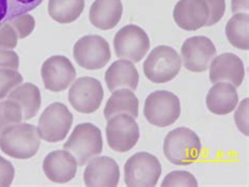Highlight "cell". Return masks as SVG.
Segmentation results:
<instances>
[{
    "label": "cell",
    "instance_id": "cell-1",
    "mask_svg": "<svg viewBox=\"0 0 249 187\" xmlns=\"http://www.w3.org/2000/svg\"><path fill=\"white\" fill-rule=\"evenodd\" d=\"M40 139L36 126L20 122L6 127L0 135V150L11 158L30 159L40 147Z\"/></svg>",
    "mask_w": 249,
    "mask_h": 187
},
{
    "label": "cell",
    "instance_id": "cell-2",
    "mask_svg": "<svg viewBox=\"0 0 249 187\" xmlns=\"http://www.w3.org/2000/svg\"><path fill=\"white\" fill-rule=\"evenodd\" d=\"M201 140L188 127H178L169 132L163 143V153L170 163L175 165H191L200 158Z\"/></svg>",
    "mask_w": 249,
    "mask_h": 187
},
{
    "label": "cell",
    "instance_id": "cell-3",
    "mask_svg": "<svg viewBox=\"0 0 249 187\" xmlns=\"http://www.w3.org/2000/svg\"><path fill=\"white\" fill-rule=\"evenodd\" d=\"M63 148L73 154L78 165L83 166L102 153L103 140L101 131L91 123L78 124L67 143L63 144Z\"/></svg>",
    "mask_w": 249,
    "mask_h": 187
},
{
    "label": "cell",
    "instance_id": "cell-4",
    "mask_svg": "<svg viewBox=\"0 0 249 187\" xmlns=\"http://www.w3.org/2000/svg\"><path fill=\"white\" fill-rule=\"evenodd\" d=\"M161 173L158 158L149 153H137L124 165V182L128 187H154Z\"/></svg>",
    "mask_w": 249,
    "mask_h": 187
},
{
    "label": "cell",
    "instance_id": "cell-5",
    "mask_svg": "<svg viewBox=\"0 0 249 187\" xmlns=\"http://www.w3.org/2000/svg\"><path fill=\"white\" fill-rule=\"evenodd\" d=\"M180 69L181 58L179 54L175 49L167 46L155 48L143 64L146 78L159 85L175 79Z\"/></svg>",
    "mask_w": 249,
    "mask_h": 187
},
{
    "label": "cell",
    "instance_id": "cell-6",
    "mask_svg": "<svg viewBox=\"0 0 249 187\" xmlns=\"http://www.w3.org/2000/svg\"><path fill=\"white\" fill-rule=\"evenodd\" d=\"M181 114L180 100L174 93L156 91L148 95L144 104V116L150 124L166 127L174 124Z\"/></svg>",
    "mask_w": 249,
    "mask_h": 187
},
{
    "label": "cell",
    "instance_id": "cell-7",
    "mask_svg": "<svg viewBox=\"0 0 249 187\" xmlns=\"http://www.w3.org/2000/svg\"><path fill=\"white\" fill-rule=\"evenodd\" d=\"M71 125L73 114L63 103L54 102L44 109L39 118V136L44 141L56 143L67 138Z\"/></svg>",
    "mask_w": 249,
    "mask_h": 187
},
{
    "label": "cell",
    "instance_id": "cell-8",
    "mask_svg": "<svg viewBox=\"0 0 249 187\" xmlns=\"http://www.w3.org/2000/svg\"><path fill=\"white\" fill-rule=\"evenodd\" d=\"M149 48L148 35L138 25H125L114 37L115 53L120 59L138 63L147 54Z\"/></svg>",
    "mask_w": 249,
    "mask_h": 187
},
{
    "label": "cell",
    "instance_id": "cell-9",
    "mask_svg": "<svg viewBox=\"0 0 249 187\" xmlns=\"http://www.w3.org/2000/svg\"><path fill=\"white\" fill-rule=\"evenodd\" d=\"M106 132L108 146L117 153L129 152L140 137L138 123L127 114H119L108 119Z\"/></svg>",
    "mask_w": 249,
    "mask_h": 187
},
{
    "label": "cell",
    "instance_id": "cell-10",
    "mask_svg": "<svg viewBox=\"0 0 249 187\" xmlns=\"http://www.w3.org/2000/svg\"><path fill=\"white\" fill-rule=\"evenodd\" d=\"M73 55L79 67L94 70L104 68L111 57L108 42L98 35H87L78 40Z\"/></svg>",
    "mask_w": 249,
    "mask_h": 187
},
{
    "label": "cell",
    "instance_id": "cell-11",
    "mask_svg": "<svg viewBox=\"0 0 249 187\" xmlns=\"http://www.w3.org/2000/svg\"><path fill=\"white\" fill-rule=\"evenodd\" d=\"M104 97L101 82L93 77H81L71 85L69 101L78 113L91 114L99 109Z\"/></svg>",
    "mask_w": 249,
    "mask_h": 187
},
{
    "label": "cell",
    "instance_id": "cell-12",
    "mask_svg": "<svg viewBox=\"0 0 249 187\" xmlns=\"http://www.w3.org/2000/svg\"><path fill=\"white\" fill-rule=\"evenodd\" d=\"M217 54L214 44L205 36H195L185 40L181 47V57L185 68L194 73L208 69Z\"/></svg>",
    "mask_w": 249,
    "mask_h": 187
},
{
    "label": "cell",
    "instance_id": "cell-13",
    "mask_svg": "<svg viewBox=\"0 0 249 187\" xmlns=\"http://www.w3.org/2000/svg\"><path fill=\"white\" fill-rule=\"evenodd\" d=\"M76 68L69 58L52 56L45 60L41 68L44 87L53 93L65 91L76 79Z\"/></svg>",
    "mask_w": 249,
    "mask_h": 187
},
{
    "label": "cell",
    "instance_id": "cell-14",
    "mask_svg": "<svg viewBox=\"0 0 249 187\" xmlns=\"http://www.w3.org/2000/svg\"><path fill=\"white\" fill-rule=\"evenodd\" d=\"M173 17L182 30L196 31L205 27L209 10L205 0H180L175 5Z\"/></svg>",
    "mask_w": 249,
    "mask_h": 187
},
{
    "label": "cell",
    "instance_id": "cell-15",
    "mask_svg": "<svg viewBox=\"0 0 249 187\" xmlns=\"http://www.w3.org/2000/svg\"><path fill=\"white\" fill-rule=\"evenodd\" d=\"M83 180L89 187H116L120 180L119 166L107 156L91 159L84 170Z\"/></svg>",
    "mask_w": 249,
    "mask_h": 187
},
{
    "label": "cell",
    "instance_id": "cell-16",
    "mask_svg": "<svg viewBox=\"0 0 249 187\" xmlns=\"http://www.w3.org/2000/svg\"><path fill=\"white\" fill-rule=\"evenodd\" d=\"M245 77L244 63L240 57L232 53L221 54L213 59L209 72L212 83L228 82L235 87H239Z\"/></svg>",
    "mask_w": 249,
    "mask_h": 187
},
{
    "label": "cell",
    "instance_id": "cell-17",
    "mask_svg": "<svg viewBox=\"0 0 249 187\" xmlns=\"http://www.w3.org/2000/svg\"><path fill=\"white\" fill-rule=\"evenodd\" d=\"M78 162L68 151H55L44 158L42 169L50 181L64 184L71 181L77 173Z\"/></svg>",
    "mask_w": 249,
    "mask_h": 187
},
{
    "label": "cell",
    "instance_id": "cell-18",
    "mask_svg": "<svg viewBox=\"0 0 249 187\" xmlns=\"http://www.w3.org/2000/svg\"><path fill=\"white\" fill-rule=\"evenodd\" d=\"M239 103L237 87L228 82L214 83L206 96V105L215 115H227L233 112Z\"/></svg>",
    "mask_w": 249,
    "mask_h": 187
},
{
    "label": "cell",
    "instance_id": "cell-19",
    "mask_svg": "<svg viewBox=\"0 0 249 187\" xmlns=\"http://www.w3.org/2000/svg\"><path fill=\"white\" fill-rule=\"evenodd\" d=\"M122 13L121 0H95L89 9V21L99 30H111L120 22Z\"/></svg>",
    "mask_w": 249,
    "mask_h": 187
},
{
    "label": "cell",
    "instance_id": "cell-20",
    "mask_svg": "<svg viewBox=\"0 0 249 187\" xmlns=\"http://www.w3.org/2000/svg\"><path fill=\"white\" fill-rule=\"evenodd\" d=\"M106 83L110 92L119 88H129L135 91L139 85V73L133 62L117 60L107 69Z\"/></svg>",
    "mask_w": 249,
    "mask_h": 187
},
{
    "label": "cell",
    "instance_id": "cell-21",
    "mask_svg": "<svg viewBox=\"0 0 249 187\" xmlns=\"http://www.w3.org/2000/svg\"><path fill=\"white\" fill-rule=\"evenodd\" d=\"M103 114L107 120L119 114H127L136 119L139 115V100L127 88L116 89L107 100Z\"/></svg>",
    "mask_w": 249,
    "mask_h": 187
},
{
    "label": "cell",
    "instance_id": "cell-22",
    "mask_svg": "<svg viewBox=\"0 0 249 187\" xmlns=\"http://www.w3.org/2000/svg\"><path fill=\"white\" fill-rule=\"evenodd\" d=\"M9 100L15 101L21 107L22 120H30L35 117L41 106L40 89L32 83L18 85L10 93Z\"/></svg>",
    "mask_w": 249,
    "mask_h": 187
},
{
    "label": "cell",
    "instance_id": "cell-23",
    "mask_svg": "<svg viewBox=\"0 0 249 187\" xmlns=\"http://www.w3.org/2000/svg\"><path fill=\"white\" fill-rule=\"evenodd\" d=\"M84 6V0H49L48 11L53 20L67 24L80 17Z\"/></svg>",
    "mask_w": 249,
    "mask_h": 187
},
{
    "label": "cell",
    "instance_id": "cell-24",
    "mask_svg": "<svg viewBox=\"0 0 249 187\" xmlns=\"http://www.w3.org/2000/svg\"><path fill=\"white\" fill-rule=\"evenodd\" d=\"M225 33L232 47L239 50L249 49V15L247 13H237L226 24Z\"/></svg>",
    "mask_w": 249,
    "mask_h": 187
},
{
    "label": "cell",
    "instance_id": "cell-25",
    "mask_svg": "<svg viewBox=\"0 0 249 187\" xmlns=\"http://www.w3.org/2000/svg\"><path fill=\"white\" fill-rule=\"evenodd\" d=\"M43 0H0V23L35 10Z\"/></svg>",
    "mask_w": 249,
    "mask_h": 187
},
{
    "label": "cell",
    "instance_id": "cell-26",
    "mask_svg": "<svg viewBox=\"0 0 249 187\" xmlns=\"http://www.w3.org/2000/svg\"><path fill=\"white\" fill-rule=\"evenodd\" d=\"M22 121V111L18 103L12 100L0 102V135L13 124Z\"/></svg>",
    "mask_w": 249,
    "mask_h": 187
},
{
    "label": "cell",
    "instance_id": "cell-27",
    "mask_svg": "<svg viewBox=\"0 0 249 187\" xmlns=\"http://www.w3.org/2000/svg\"><path fill=\"white\" fill-rule=\"evenodd\" d=\"M22 81V76L17 70L0 68V100L8 97L13 89L21 85Z\"/></svg>",
    "mask_w": 249,
    "mask_h": 187
},
{
    "label": "cell",
    "instance_id": "cell-28",
    "mask_svg": "<svg viewBox=\"0 0 249 187\" xmlns=\"http://www.w3.org/2000/svg\"><path fill=\"white\" fill-rule=\"evenodd\" d=\"M162 187H173V186H198V181L193 173L183 170L172 171L166 175L162 182Z\"/></svg>",
    "mask_w": 249,
    "mask_h": 187
},
{
    "label": "cell",
    "instance_id": "cell-29",
    "mask_svg": "<svg viewBox=\"0 0 249 187\" xmlns=\"http://www.w3.org/2000/svg\"><path fill=\"white\" fill-rule=\"evenodd\" d=\"M18 36V39H24L25 37L30 36L35 29L36 21L33 16L29 14H24L19 17H16L9 21Z\"/></svg>",
    "mask_w": 249,
    "mask_h": 187
},
{
    "label": "cell",
    "instance_id": "cell-30",
    "mask_svg": "<svg viewBox=\"0 0 249 187\" xmlns=\"http://www.w3.org/2000/svg\"><path fill=\"white\" fill-rule=\"evenodd\" d=\"M18 36L10 22L0 23V49L13 50L17 47Z\"/></svg>",
    "mask_w": 249,
    "mask_h": 187
},
{
    "label": "cell",
    "instance_id": "cell-31",
    "mask_svg": "<svg viewBox=\"0 0 249 187\" xmlns=\"http://www.w3.org/2000/svg\"><path fill=\"white\" fill-rule=\"evenodd\" d=\"M208 5L209 17L205 27H212L218 23L224 16L226 10L225 0H205Z\"/></svg>",
    "mask_w": 249,
    "mask_h": 187
},
{
    "label": "cell",
    "instance_id": "cell-32",
    "mask_svg": "<svg viewBox=\"0 0 249 187\" xmlns=\"http://www.w3.org/2000/svg\"><path fill=\"white\" fill-rule=\"evenodd\" d=\"M248 104H249V99L245 98L243 101H241L239 108L234 114V121L239 131L244 134L247 137L249 135L248 132Z\"/></svg>",
    "mask_w": 249,
    "mask_h": 187
},
{
    "label": "cell",
    "instance_id": "cell-33",
    "mask_svg": "<svg viewBox=\"0 0 249 187\" xmlns=\"http://www.w3.org/2000/svg\"><path fill=\"white\" fill-rule=\"evenodd\" d=\"M15 177L14 166L10 161L0 157V187L11 186Z\"/></svg>",
    "mask_w": 249,
    "mask_h": 187
},
{
    "label": "cell",
    "instance_id": "cell-34",
    "mask_svg": "<svg viewBox=\"0 0 249 187\" xmlns=\"http://www.w3.org/2000/svg\"><path fill=\"white\" fill-rule=\"evenodd\" d=\"M19 68V57L14 51L0 49V68L14 69Z\"/></svg>",
    "mask_w": 249,
    "mask_h": 187
},
{
    "label": "cell",
    "instance_id": "cell-35",
    "mask_svg": "<svg viewBox=\"0 0 249 187\" xmlns=\"http://www.w3.org/2000/svg\"><path fill=\"white\" fill-rule=\"evenodd\" d=\"M231 11L233 14L239 12L247 13L249 11V1L248 0H231Z\"/></svg>",
    "mask_w": 249,
    "mask_h": 187
}]
</instances>
